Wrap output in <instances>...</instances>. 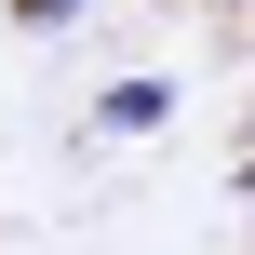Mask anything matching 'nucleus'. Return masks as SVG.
I'll list each match as a JSON object with an SVG mask.
<instances>
[{
	"label": "nucleus",
	"instance_id": "obj_1",
	"mask_svg": "<svg viewBox=\"0 0 255 255\" xmlns=\"http://www.w3.org/2000/svg\"><path fill=\"white\" fill-rule=\"evenodd\" d=\"M94 121H108V134H161V121H175V94H161V81H121Z\"/></svg>",
	"mask_w": 255,
	"mask_h": 255
}]
</instances>
